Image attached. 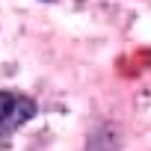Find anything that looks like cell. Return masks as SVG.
<instances>
[{"instance_id":"obj_1","label":"cell","mask_w":151,"mask_h":151,"mask_svg":"<svg viewBox=\"0 0 151 151\" xmlns=\"http://www.w3.org/2000/svg\"><path fill=\"white\" fill-rule=\"evenodd\" d=\"M36 116V101L27 95H12V92H0V130H15L27 124Z\"/></svg>"}]
</instances>
